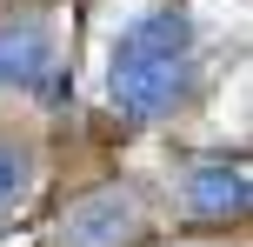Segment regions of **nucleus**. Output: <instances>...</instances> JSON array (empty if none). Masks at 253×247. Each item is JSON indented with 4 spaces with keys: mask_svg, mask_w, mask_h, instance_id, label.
Segmentation results:
<instances>
[{
    "mask_svg": "<svg viewBox=\"0 0 253 247\" xmlns=\"http://www.w3.org/2000/svg\"><path fill=\"white\" fill-rule=\"evenodd\" d=\"M193 74H200L193 20L173 13V7H153V13H140V20L114 40L107 94H114V107L126 120H167L193 94Z\"/></svg>",
    "mask_w": 253,
    "mask_h": 247,
    "instance_id": "1",
    "label": "nucleus"
},
{
    "mask_svg": "<svg viewBox=\"0 0 253 247\" xmlns=\"http://www.w3.org/2000/svg\"><path fill=\"white\" fill-rule=\"evenodd\" d=\"M0 87L13 94H60V47H53V27L40 13H13L0 20Z\"/></svg>",
    "mask_w": 253,
    "mask_h": 247,
    "instance_id": "2",
    "label": "nucleus"
},
{
    "mask_svg": "<svg viewBox=\"0 0 253 247\" xmlns=\"http://www.w3.org/2000/svg\"><path fill=\"white\" fill-rule=\"evenodd\" d=\"M133 234H140V207H133V194H120V187L87 194L60 221V247H126Z\"/></svg>",
    "mask_w": 253,
    "mask_h": 247,
    "instance_id": "3",
    "label": "nucleus"
},
{
    "mask_svg": "<svg viewBox=\"0 0 253 247\" xmlns=\"http://www.w3.org/2000/svg\"><path fill=\"white\" fill-rule=\"evenodd\" d=\"M180 194H187L193 214H207V221H227V214H247V167L240 160H193L187 174H180Z\"/></svg>",
    "mask_w": 253,
    "mask_h": 247,
    "instance_id": "4",
    "label": "nucleus"
},
{
    "mask_svg": "<svg viewBox=\"0 0 253 247\" xmlns=\"http://www.w3.org/2000/svg\"><path fill=\"white\" fill-rule=\"evenodd\" d=\"M34 194V154L27 147H0V207Z\"/></svg>",
    "mask_w": 253,
    "mask_h": 247,
    "instance_id": "5",
    "label": "nucleus"
}]
</instances>
